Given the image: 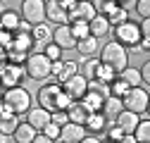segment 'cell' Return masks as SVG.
Segmentation results:
<instances>
[{"instance_id":"obj_20","label":"cell","mask_w":150,"mask_h":143,"mask_svg":"<svg viewBox=\"0 0 150 143\" xmlns=\"http://www.w3.org/2000/svg\"><path fill=\"white\" fill-rule=\"evenodd\" d=\"M67 115H69V122L83 124V127H86V122H88V117H91V112L83 107V103H71L69 110H67Z\"/></svg>"},{"instance_id":"obj_5","label":"cell","mask_w":150,"mask_h":143,"mask_svg":"<svg viewBox=\"0 0 150 143\" xmlns=\"http://www.w3.org/2000/svg\"><path fill=\"white\" fill-rule=\"evenodd\" d=\"M64 93V88L60 86V84H43L41 88H38V107H45L48 112H57V107H60V96Z\"/></svg>"},{"instance_id":"obj_14","label":"cell","mask_w":150,"mask_h":143,"mask_svg":"<svg viewBox=\"0 0 150 143\" xmlns=\"http://www.w3.org/2000/svg\"><path fill=\"white\" fill-rule=\"evenodd\" d=\"M26 122L31 124V127L38 131V134H43L45 131V127L52 122V112H48L45 107H33V110L26 115Z\"/></svg>"},{"instance_id":"obj_28","label":"cell","mask_w":150,"mask_h":143,"mask_svg":"<svg viewBox=\"0 0 150 143\" xmlns=\"http://www.w3.org/2000/svg\"><path fill=\"white\" fill-rule=\"evenodd\" d=\"M33 36H17L14 33V45H12V50H17V52H24V55H31V48H33Z\"/></svg>"},{"instance_id":"obj_35","label":"cell","mask_w":150,"mask_h":143,"mask_svg":"<svg viewBox=\"0 0 150 143\" xmlns=\"http://www.w3.org/2000/svg\"><path fill=\"white\" fill-rule=\"evenodd\" d=\"M105 136H107L110 141H115V143H119V141H122V138H124L126 134H124V131L119 129V124H117L115 119H112V122H110V127H107V134H105Z\"/></svg>"},{"instance_id":"obj_31","label":"cell","mask_w":150,"mask_h":143,"mask_svg":"<svg viewBox=\"0 0 150 143\" xmlns=\"http://www.w3.org/2000/svg\"><path fill=\"white\" fill-rule=\"evenodd\" d=\"M129 91H131V88H129V84H126V81H122L119 76L110 84V98H119V100H124Z\"/></svg>"},{"instance_id":"obj_34","label":"cell","mask_w":150,"mask_h":143,"mask_svg":"<svg viewBox=\"0 0 150 143\" xmlns=\"http://www.w3.org/2000/svg\"><path fill=\"white\" fill-rule=\"evenodd\" d=\"M43 52H45V57H48L50 62H60V60H62V52H64V50H62L60 45H55V43H48Z\"/></svg>"},{"instance_id":"obj_13","label":"cell","mask_w":150,"mask_h":143,"mask_svg":"<svg viewBox=\"0 0 150 143\" xmlns=\"http://www.w3.org/2000/svg\"><path fill=\"white\" fill-rule=\"evenodd\" d=\"M96 17H98V7L93 3H79L76 10L69 12V24H74V22H88L91 24Z\"/></svg>"},{"instance_id":"obj_41","label":"cell","mask_w":150,"mask_h":143,"mask_svg":"<svg viewBox=\"0 0 150 143\" xmlns=\"http://www.w3.org/2000/svg\"><path fill=\"white\" fill-rule=\"evenodd\" d=\"M117 5L124 10V12H131V10H136L138 5V0H117Z\"/></svg>"},{"instance_id":"obj_1","label":"cell","mask_w":150,"mask_h":143,"mask_svg":"<svg viewBox=\"0 0 150 143\" xmlns=\"http://www.w3.org/2000/svg\"><path fill=\"white\" fill-rule=\"evenodd\" d=\"M100 62H103L105 67H110L112 72L122 74V72L129 67V50H126L122 43H117V41H110V43H105L103 50H100Z\"/></svg>"},{"instance_id":"obj_27","label":"cell","mask_w":150,"mask_h":143,"mask_svg":"<svg viewBox=\"0 0 150 143\" xmlns=\"http://www.w3.org/2000/svg\"><path fill=\"white\" fill-rule=\"evenodd\" d=\"M76 52H79V55L81 57H93V55H96V52H98V38H96V36H91V38H86V41H81L79 45H76Z\"/></svg>"},{"instance_id":"obj_11","label":"cell","mask_w":150,"mask_h":143,"mask_svg":"<svg viewBox=\"0 0 150 143\" xmlns=\"http://www.w3.org/2000/svg\"><path fill=\"white\" fill-rule=\"evenodd\" d=\"M19 127H22L19 115H14L7 105L0 103V134H3V136H14Z\"/></svg>"},{"instance_id":"obj_18","label":"cell","mask_w":150,"mask_h":143,"mask_svg":"<svg viewBox=\"0 0 150 143\" xmlns=\"http://www.w3.org/2000/svg\"><path fill=\"white\" fill-rule=\"evenodd\" d=\"M45 10H48V19H50L52 24L62 26V24H67V22H69V14L62 10L60 0H48V3H45Z\"/></svg>"},{"instance_id":"obj_9","label":"cell","mask_w":150,"mask_h":143,"mask_svg":"<svg viewBox=\"0 0 150 143\" xmlns=\"http://www.w3.org/2000/svg\"><path fill=\"white\" fill-rule=\"evenodd\" d=\"M76 74H81V67L71 60H60V62H52V79L55 84L64 86L67 81H71Z\"/></svg>"},{"instance_id":"obj_47","label":"cell","mask_w":150,"mask_h":143,"mask_svg":"<svg viewBox=\"0 0 150 143\" xmlns=\"http://www.w3.org/2000/svg\"><path fill=\"white\" fill-rule=\"evenodd\" d=\"M141 50L150 52V38H143V43H141Z\"/></svg>"},{"instance_id":"obj_15","label":"cell","mask_w":150,"mask_h":143,"mask_svg":"<svg viewBox=\"0 0 150 143\" xmlns=\"http://www.w3.org/2000/svg\"><path fill=\"white\" fill-rule=\"evenodd\" d=\"M110 122H112V119H107L105 112H93V115L88 117V122H86V131H88L91 136H103V134H107Z\"/></svg>"},{"instance_id":"obj_17","label":"cell","mask_w":150,"mask_h":143,"mask_svg":"<svg viewBox=\"0 0 150 143\" xmlns=\"http://www.w3.org/2000/svg\"><path fill=\"white\" fill-rule=\"evenodd\" d=\"M117 124H119V129L129 136V134H136V129H138V124H141V115H134V112H129V110H124L117 119H115Z\"/></svg>"},{"instance_id":"obj_23","label":"cell","mask_w":150,"mask_h":143,"mask_svg":"<svg viewBox=\"0 0 150 143\" xmlns=\"http://www.w3.org/2000/svg\"><path fill=\"white\" fill-rule=\"evenodd\" d=\"M36 136H38V131H36L29 122H22V127L17 129V134H14V143H33Z\"/></svg>"},{"instance_id":"obj_3","label":"cell","mask_w":150,"mask_h":143,"mask_svg":"<svg viewBox=\"0 0 150 143\" xmlns=\"http://www.w3.org/2000/svg\"><path fill=\"white\" fill-rule=\"evenodd\" d=\"M3 105H7L14 115H29L33 110V100H31V93L26 91L24 86H17V88H7L3 93Z\"/></svg>"},{"instance_id":"obj_29","label":"cell","mask_w":150,"mask_h":143,"mask_svg":"<svg viewBox=\"0 0 150 143\" xmlns=\"http://www.w3.org/2000/svg\"><path fill=\"white\" fill-rule=\"evenodd\" d=\"M52 31L55 29H50L48 24H38V26H33V41L36 43H52Z\"/></svg>"},{"instance_id":"obj_6","label":"cell","mask_w":150,"mask_h":143,"mask_svg":"<svg viewBox=\"0 0 150 143\" xmlns=\"http://www.w3.org/2000/svg\"><path fill=\"white\" fill-rule=\"evenodd\" d=\"M24 79H26V67H24V64L3 62V67H0V81H3L5 91H7V88H17V86H22Z\"/></svg>"},{"instance_id":"obj_19","label":"cell","mask_w":150,"mask_h":143,"mask_svg":"<svg viewBox=\"0 0 150 143\" xmlns=\"http://www.w3.org/2000/svg\"><path fill=\"white\" fill-rule=\"evenodd\" d=\"M110 31H112V24H110L107 17H103V14H98L96 19L91 22V33L96 36L98 41H100V38H105V36H110Z\"/></svg>"},{"instance_id":"obj_37","label":"cell","mask_w":150,"mask_h":143,"mask_svg":"<svg viewBox=\"0 0 150 143\" xmlns=\"http://www.w3.org/2000/svg\"><path fill=\"white\" fill-rule=\"evenodd\" d=\"M117 76H119L117 72H112L110 67H105V64H103V67H100V74H98V81H103V84H107V86H110Z\"/></svg>"},{"instance_id":"obj_26","label":"cell","mask_w":150,"mask_h":143,"mask_svg":"<svg viewBox=\"0 0 150 143\" xmlns=\"http://www.w3.org/2000/svg\"><path fill=\"white\" fill-rule=\"evenodd\" d=\"M103 112L107 119H117L122 112H124V103L119 98H107L105 100V107H103Z\"/></svg>"},{"instance_id":"obj_42","label":"cell","mask_w":150,"mask_h":143,"mask_svg":"<svg viewBox=\"0 0 150 143\" xmlns=\"http://www.w3.org/2000/svg\"><path fill=\"white\" fill-rule=\"evenodd\" d=\"M141 76H143V84H148V86H150V60L141 67Z\"/></svg>"},{"instance_id":"obj_43","label":"cell","mask_w":150,"mask_h":143,"mask_svg":"<svg viewBox=\"0 0 150 143\" xmlns=\"http://www.w3.org/2000/svg\"><path fill=\"white\" fill-rule=\"evenodd\" d=\"M141 31H143V38H150V19H141Z\"/></svg>"},{"instance_id":"obj_21","label":"cell","mask_w":150,"mask_h":143,"mask_svg":"<svg viewBox=\"0 0 150 143\" xmlns=\"http://www.w3.org/2000/svg\"><path fill=\"white\" fill-rule=\"evenodd\" d=\"M0 24H3V31L17 33V29H19V24H22V17L14 10H7V12H3V17H0Z\"/></svg>"},{"instance_id":"obj_44","label":"cell","mask_w":150,"mask_h":143,"mask_svg":"<svg viewBox=\"0 0 150 143\" xmlns=\"http://www.w3.org/2000/svg\"><path fill=\"white\" fill-rule=\"evenodd\" d=\"M81 143H103V138H100V136H91V134H88Z\"/></svg>"},{"instance_id":"obj_22","label":"cell","mask_w":150,"mask_h":143,"mask_svg":"<svg viewBox=\"0 0 150 143\" xmlns=\"http://www.w3.org/2000/svg\"><path fill=\"white\" fill-rule=\"evenodd\" d=\"M100 67H103V62H100V60H96V57H88V60H83V64H81V74H83L88 81H98Z\"/></svg>"},{"instance_id":"obj_8","label":"cell","mask_w":150,"mask_h":143,"mask_svg":"<svg viewBox=\"0 0 150 143\" xmlns=\"http://www.w3.org/2000/svg\"><path fill=\"white\" fill-rule=\"evenodd\" d=\"M22 17L24 22L38 26L48 19V10H45V3L43 0H24L22 3Z\"/></svg>"},{"instance_id":"obj_30","label":"cell","mask_w":150,"mask_h":143,"mask_svg":"<svg viewBox=\"0 0 150 143\" xmlns=\"http://www.w3.org/2000/svg\"><path fill=\"white\" fill-rule=\"evenodd\" d=\"M71 26V33H74V38H76V43H81V41H86V38H91V24L88 22H74V24H69Z\"/></svg>"},{"instance_id":"obj_16","label":"cell","mask_w":150,"mask_h":143,"mask_svg":"<svg viewBox=\"0 0 150 143\" xmlns=\"http://www.w3.org/2000/svg\"><path fill=\"white\" fill-rule=\"evenodd\" d=\"M86 136H88V131H86L83 124L69 122L67 127H62V138H60V143H81Z\"/></svg>"},{"instance_id":"obj_12","label":"cell","mask_w":150,"mask_h":143,"mask_svg":"<svg viewBox=\"0 0 150 143\" xmlns=\"http://www.w3.org/2000/svg\"><path fill=\"white\" fill-rule=\"evenodd\" d=\"M52 43L55 45H60L62 50H76V38H74V33H71V26L69 24H62V26H55L52 31Z\"/></svg>"},{"instance_id":"obj_7","label":"cell","mask_w":150,"mask_h":143,"mask_svg":"<svg viewBox=\"0 0 150 143\" xmlns=\"http://www.w3.org/2000/svg\"><path fill=\"white\" fill-rule=\"evenodd\" d=\"M124 103V110L134 112V115H143L148 112V103H150V93L145 91V88H131V91L126 93V98L122 100Z\"/></svg>"},{"instance_id":"obj_36","label":"cell","mask_w":150,"mask_h":143,"mask_svg":"<svg viewBox=\"0 0 150 143\" xmlns=\"http://www.w3.org/2000/svg\"><path fill=\"white\" fill-rule=\"evenodd\" d=\"M43 134H45L48 138H52L55 143H60V138H62V127H60V124H55V122H50Z\"/></svg>"},{"instance_id":"obj_10","label":"cell","mask_w":150,"mask_h":143,"mask_svg":"<svg viewBox=\"0 0 150 143\" xmlns=\"http://www.w3.org/2000/svg\"><path fill=\"white\" fill-rule=\"evenodd\" d=\"M62 88H64V93H67L74 103H81V100L88 96V91H91V81H88L83 74H76L71 81H67Z\"/></svg>"},{"instance_id":"obj_33","label":"cell","mask_w":150,"mask_h":143,"mask_svg":"<svg viewBox=\"0 0 150 143\" xmlns=\"http://www.w3.org/2000/svg\"><path fill=\"white\" fill-rule=\"evenodd\" d=\"M134 136L138 138V143H150V119H141Z\"/></svg>"},{"instance_id":"obj_4","label":"cell","mask_w":150,"mask_h":143,"mask_svg":"<svg viewBox=\"0 0 150 143\" xmlns=\"http://www.w3.org/2000/svg\"><path fill=\"white\" fill-rule=\"evenodd\" d=\"M24 67H26V76L33 81H43L52 76V62L45 57V52H31Z\"/></svg>"},{"instance_id":"obj_38","label":"cell","mask_w":150,"mask_h":143,"mask_svg":"<svg viewBox=\"0 0 150 143\" xmlns=\"http://www.w3.org/2000/svg\"><path fill=\"white\" fill-rule=\"evenodd\" d=\"M91 91H93V93H98V96H103L105 100L110 98V86L103 84V81H91Z\"/></svg>"},{"instance_id":"obj_45","label":"cell","mask_w":150,"mask_h":143,"mask_svg":"<svg viewBox=\"0 0 150 143\" xmlns=\"http://www.w3.org/2000/svg\"><path fill=\"white\" fill-rule=\"evenodd\" d=\"M33 143H55V141H52V138H48L45 134H38V136H36V141H33Z\"/></svg>"},{"instance_id":"obj_46","label":"cell","mask_w":150,"mask_h":143,"mask_svg":"<svg viewBox=\"0 0 150 143\" xmlns=\"http://www.w3.org/2000/svg\"><path fill=\"white\" fill-rule=\"evenodd\" d=\"M119 143H138V138H136L134 134H129V136H124V138H122Z\"/></svg>"},{"instance_id":"obj_25","label":"cell","mask_w":150,"mask_h":143,"mask_svg":"<svg viewBox=\"0 0 150 143\" xmlns=\"http://www.w3.org/2000/svg\"><path fill=\"white\" fill-rule=\"evenodd\" d=\"M83 103V107L93 115V112H103V107H105V98L103 96H98V93H93V91H88V96L81 100Z\"/></svg>"},{"instance_id":"obj_48","label":"cell","mask_w":150,"mask_h":143,"mask_svg":"<svg viewBox=\"0 0 150 143\" xmlns=\"http://www.w3.org/2000/svg\"><path fill=\"white\" fill-rule=\"evenodd\" d=\"M103 143H115V141H110V138H103Z\"/></svg>"},{"instance_id":"obj_24","label":"cell","mask_w":150,"mask_h":143,"mask_svg":"<svg viewBox=\"0 0 150 143\" xmlns=\"http://www.w3.org/2000/svg\"><path fill=\"white\" fill-rule=\"evenodd\" d=\"M119 79H122V81H126V84H129V88H141V86H143L141 69H136V67H126L122 74H119Z\"/></svg>"},{"instance_id":"obj_40","label":"cell","mask_w":150,"mask_h":143,"mask_svg":"<svg viewBox=\"0 0 150 143\" xmlns=\"http://www.w3.org/2000/svg\"><path fill=\"white\" fill-rule=\"evenodd\" d=\"M52 122L60 124V127H67V124H69V115L67 112H55L52 115Z\"/></svg>"},{"instance_id":"obj_49","label":"cell","mask_w":150,"mask_h":143,"mask_svg":"<svg viewBox=\"0 0 150 143\" xmlns=\"http://www.w3.org/2000/svg\"><path fill=\"white\" fill-rule=\"evenodd\" d=\"M148 115H150V103H148Z\"/></svg>"},{"instance_id":"obj_32","label":"cell","mask_w":150,"mask_h":143,"mask_svg":"<svg viewBox=\"0 0 150 143\" xmlns=\"http://www.w3.org/2000/svg\"><path fill=\"white\" fill-rule=\"evenodd\" d=\"M93 5L98 7V14L107 17V19L117 12V0H93Z\"/></svg>"},{"instance_id":"obj_2","label":"cell","mask_w":150,"mask_h":143,"mask_svg":"<svg viewBox=\"0 0 150 143\" xmlns=\"http://www.w3.org/2000/svg\"><path fill=\"white\" fill-rule=\"evenodd\" d=\"M112 36H115L112 41L122 43L126 50H141V43H143V31H141V24H138V22L129 19L126 24L115 26V29H112Z\"/></svg>"},{"instance_id":"obj_39","label":"cell","mask_w":150,"mask_h":143,"mask_svg":"<svg viewBox=\"0 0 150 143\" xmlns=\"http://www.w3.org/2000/svg\"><path fill=\"white\" fill-rule=\"evenodd\" d=\"M136 12L141 14V19H150V0H138Z\"/></svg>"}]
</instances>
